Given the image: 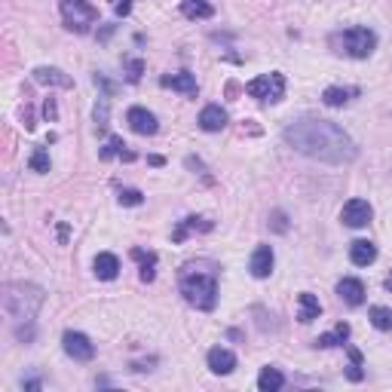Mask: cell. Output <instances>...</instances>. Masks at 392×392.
<instances>
[{"label": "cell", "mask_w": 392, "mask_h": 392, "mask_svg": "<svg viewBox=\"0 0 392 392\" xmlns=\"http://www.w3.org/2000/svg\"><path fill=\"white\" fill-rule=\"evenodd\" d=\"M347 337H349V325H347V322H340L331 334H319V337H316V347L331 349V347H340V343H347Z\"/></svg>", "instance_id": "7402d4cb"}, {"label": "cell", "mask_w": 392, "mask_h": 392, "mask_svg": "<svg viewBox=\"0 0 392 392\" xmlns=\"http://www.w3.org/2000/svg\"><path fill=\"white\" fill-rule=\"evenodd\" d=\"M319 316H322V303H319L316 294H310V291L298 294V319L300 322L310 325V322H316Z\"/></svg>", "instance_id": "5bb4252c"}, {"label": "cell", "mask_w": 392, "mask_h": 392, "mask_svg": "<svg viewBox=\"0 0 392 392\" xmlns=\"http://www.w3.org/2000/svg\"><path fill=\"white\" fill-rule=\"evenodd\" d=\"M337 294H340L343 303H349V307H362V303H365V285H362V279H353V276L340 279V282H337Z\"/></svg>", "instance_id": "30bf717a"}, {"label": "cell", "mask_w": 392, "mask_h": 392, "mask_svg": "<svg viewBox=\"0 0 392 392\" xmlns=\"http://www.w3.org/2000/svg\"><path fill=\"white\" fill-rule=\"evenodd\" d=\"M110 10H114L119 19H123V15L132 13V0H110Z\"/></svg>", "instance_id": "f546056e"}, {"label": "cell", "mask_w": 392, "mask_h": 392, "mask_svg": "<svg viewBox=\"0 0 392 392\" xmlns=\"http://www.w3.org/2000/svg\"><path fill=\"white\" fill-rule=\"evenodd\" d=\"M276 230H279V233L285 230V218H282V212H276Z\"/></svg>", "instance_id": "1f68e13d"}, {"label": "cell", "mask_w": 392, "mask_h": 392, "mask_svg": "<svg viewBox=\"0 0 392 392\" xmlns=\"http://www.w3.org/2000/svg\"><path fill=\"white\" fill-rule=\"evenodd\" d=\"M126 144L123 138H108L105 147H101V159H114V157H123V159H135L132 150H123Z\"/></svg>", "instance_id": "484cf974"}, {"label": "cell", "mask_w": 392, "mask_h": 392, "mask_svg": "<svg viewBox=\"0 0 392 392\" xmlns=\"http://www.w3.org/2000/svg\"><path fill=\"white\" fill-rule=\"evenodd\" d=\"M356 95H358V89H349V86H328L322 92V101L328 108H343V105H349Z\"/></svg>", "instance_id": "d6986e66"}, {"label": "cell", "mask_w": 392, "mask_h": 392, "mask_svg": "<svg viewBox=\"0 0 392 392\" xmlns=\"http://www.w3.org/2000/svg\"><path fill=\"white\" fill-rule=\"evenodd\" d=\"M245 92H249L252 99H258V101L276 105V101H282V95H285V77L279 74V71H273V74H261V77H254L252 83L245 86Z\"/></svg>", "instance_id": "8992f818"}, {"label": "cell", "mask_w": 392, "mask_h": 392, "mask_svg": "<svg viewBox=\"0 0 392 392\" xmlns=\"http://www.w3.org/2000/svg\"><path fill=\"white\" fill-rule=\"evenodd\" d=\"M61 343H65V353L74 358V362H92L95 347H92V340L86 337V334H80V331H65Z\"/></svg>", "instance_id": "52a82bcc"}, {"label": "cell", "mask_w": 392, "mask_h": 392, "mask_svg": "<svg viewBox=\"0 0 392 392\" xmlns=\"http://www.w3.org/2000/svg\"><path fill=\"white\" fill-rule=\"evenodd\" d=\"M368 319L377 331H392V310L389 307H371L368 310Z\"/></svg>", "instance_id": "d4e9b609"}, {"label": "cell", "mask_w": 392, "mask_h": 392, "mask_svg": "<svg viewBox=\"0 0 392 392\" xmlns=\"http://www.w3.org/2000/svg\"><path fill=\"white\" fill-rule=\"evenodd\" d=\"M273 249L270 245H258L252 254V263H249V270H252V276L254 279H267L270 273H273Z\"/></svg>", "instance_id": "8fae6325"}, {"label": "cell", "mask_w": 392, "mask_h": 392, "mask_svg": "<svg viewBox=\"0 0 392 392\" xmlns=\"http://www.w3.org/2000/svg\"><path fill=\"white\" fill-rule=\"evenodd\" d=\"M43 114H46V119H55V117H59V108H55V101H52V99H46Z\"/></svg>", "instance_id": "4dcf8cb0"}, {"label": "cell", "mask_w": 392, "mask_h": 392, "mask_svg": "<svg viewBox=\"0 0 392 392\" xmlns=\"http://www.w3.org/2000/svg\"><path fill=\"white\" fill-rule=\"evenodd\" d=\"M349 261H353L356 267H368V263L377 261V245L368 242V239H356V242L349 245Z\"/></svg>", "instance_id": "2e32d148"}, {"label": "cell", "mask_w": 392, "mask_h": 392, "mask_svg": "<svg viewBox=\"0 0 392 392\" xmlns=\"http://www.w3.org/2000/svg\"><path fill=\"white\" fill-rule=\"evenodd\" d=\"M285 386V374L279 371V368H263L258 374V389L261 392H276Z\"/></svg>", "instance_id": "44dd1931"}, {"label": "cell", "mask_w": 392, "mask_h": 392, "mask_svg": "<svg viewBox=\"0 0 392 392\" xmlns=\"http://www.w3.org/2000/svg\"><path fill=\"white\" fill-rule=\"evenodd\" d=\"M227 126V110L221 105H205L203 114H199V129L203 132H221Z\"/></svg>", "instance_id": "4fadbf2b"}, {"label": "cell", "mask_w": 392, "mask_h": 392, "mask_svg": "<svg viewBox=\"0 0 392 392\" xmlns=\"http://www.w3.org/2000/svg\"><path fill=\"white\" fill-rule=\"evenodd\" d=\"M178 288L184 300L196 310H215L218 303V263L215 261H187L178 270Z\"/></svg>", "instance_id": "7a4b0ae2"}, {"label": "cell", "mask_w": 392, "mask_h": 392, "mask_svg": "<svg viewBox=\"0 0 392 392\" xmlns=\"http://www.w3.org/2000/svg\"><path fill=\"white\" fill-rule=\"evenodd\" d=\"M31 74H34V80H37L40 86H61V89H71V86H74V80H71L65 71H59V68L40 65V68L31 71Z\"/></svg>", "instance_id": "7c38bea8"}, {"label": "cell", "mask_w": 392, "mask_h": 392, "mask_svg": "<svg viewBox=\"0 0 392 392\" xmlns=\"http://www.w3.org/2000/svg\"><path fill=\"white\" fill-rule=\"evenodd\" d=\"M282 135L288 147H294L298 154L319 159V163H328V166H347L358 157L356 141L337 123H331V119H316V117L291 119Z\"/></svg>", "instance_id": "6da1fadb"}, {"label": "cell", "mask_w": 392, "mask_h": 392, "mask_svg": "<svg viewBox=\"0 0 392 392\" xmlns=\"http://www.w3.org/2000/svg\"><path fill=\"white\" fill-rule=\"evenodd\" d=\"M43 307V288L31 282H10L3 288V310L15 322H34Z\"/></svg>", "instance_id": "3957f363"}, {"label": "cell", "mask_w": 392, "mask_h": 392, "mask_svg": "<svg viewBox=\"0 0 392 392\" xmlns=\"http://www.w3.org/2000/svg\"><path fill=\"white\" fill-rule=\"evenodd\" d=\"M371 205L365 203V199H349L347 205L340 209V221L347 224V227H353V230H358V227H365L368 221H371Z\"/></svg>", "instance_id": "ba28073f"}, {"label": "cell", "mask_w": 392, "mask_h": 392, "mask_svg": "<svg viewBox=\"0 0 392 392\" xmlns=\"http://www.w3.org/2000/svg\"><path fill=\"white\" fill-rule=\"evenodd\" d=\"M28 169H31V172H37V175L50 172V154H46V147H37L34 154L28 157Z\"/></svg>", "instance_id": "4316f807"}, {"label": "cell", "mask_w": 392, "mask_h": 392, "mask_svg": "<svg viewBox=\"0 0 392 392\" xmlns=\"http://www.w3.org/2000/svg\"><path fill=\"white\" fill-rule=\"evenodd\" d=\"M117 199H119V205H141L144 203V194H141V190H135V187H123Z\"/></svg>", "instance_id": "83f0119b"}, {"label": "cell", "mask_w": 392, "mask_h": 392, "mask_svg": "<svg viewBox=\"0 0 392 392\" xmlns=\"http://www.w3.org/2000/svg\"><path fill=\"white\" fill-rule=\"evenodd\" d=\"M331 46H334V52L349 55V59H368V55L377 50V34L371 28H347L331 37Z\"/></svg>", "instance_id": "277c9868"}, {"label": "cell", "mask_w": 392, "mask_h": 392, "mask_svg": "<svg viewBox=\"0 0 392 392\" xmlns=\"http://www.w3.org/2000/svg\"><path fill=\"white\" fill-rule=\"evenodd\" d=\"M61 19H65V25L71 31H77V34H86L95 22H99V10L89 3V0H61Z\"/></svg>", "instance_id": "5b68a950"}, {"label": "cell", "mask_w": 392, "mask_h": 392, "mask_svg": "<svg viewBox=\"0 0 392 392\" xmlns=\"http://www.w3.org/2000/svg\"><path fill=\"white\" fill-rule=\"evenodd\" d=\"M92 270H95V276L99 279L110 282V279H117V273H119V258L117 254H110V252H101V254H95Z\"/></svg>", "instance_id": "9a60e30c"}, {"label": "cell", "mask_w": 392, "mask_h": 392, "mask_svg": "<svg viewBox=\"0 0 392 392\" xmlns=\"http://www.w3.org/2000/svg\"><path fill=\"white\" fill-rule=\"evenodd\" d=\"M386 288H389V291H392V273L386 276Z\"/></svg>", "instance_id": "d6a6232c"}, {"label": "cell", "mask_w": 392, "mask_h": 392, "mask_svg": "<svg viewBox=\"0 0 392 392\" xmlns=\"http://www.w3.org/2000/svg\"><path fill=\"white\" fill-rule=\"evenodd\" d=\"M126 71H129V74H126V80H129V83H138L144 65H141L138 59H132V61H126Z\"/></svg>", "instance_id": "f1b7e54d"}, {"label": "cell", "mask_w": 392, "mask_h": 392, "mask_svg": "<svg viewBox=\"0 0 392 392\" xmlns=\"http://www.w3.org/2000/svg\"><path fill=\"white\" fill-rule=\"evenodd\" d=\"M209 368H212V374H230L236 368V356L224 347H215V349H209Z\"/></svg>", "instance_id": "ac0fdd59"}, {"label": "cell", "mask_w": 392, "mask_h": 392, "mask_svg": "<svg viewBox=\"0 0 392 392\" xmlns=\"http://www.w3.org/2000/svg\"><path fill=\"white\" fill-rule=\"evenodd\" d=\"M126 123H129L132 132H138V135H157L159 132L157 117L150 114L147 108H129L126 110Z\"/></svg>", "instance_id": "9c48e42d"}, {"label": "cell", "mask_w": 392, "mask_h": 392, "mask_svg": "<svg viewBox=\"0 0 392 392\" xmlns=\"http://www.w3.org/2000/svg\"><path fill=\"white\" fill-rule=\"evenodd\" d=\"M181 13L187 15V19H212V3H205V0H181Z\"/></svg>", "instance_id": "603a6c76"}, {"label": "cell", "mask_w": 392, "mask_h": 392, "mask_svg": "<svg viewBox=\"0 0 392 392\" xmlns=\"http://www.w3.org/2000/svg\"><path fill=\"white\" fill-rule=\"evenodd\" d=\"M190 230H212V221H205V218H184L178 224V230H175V242H184V236L190 233Z\"/></svg>", "instance_id": "cb8c5ba5"}, {"label": "cell", "mask_w": 392, "mask_h": 392, "mask_svg": "<svg viewBox=\"0 0 392 392\" xmlns=\"http://www.w3.org/2000/svg\"><path fill=\"white\" fill-rule=\"evenodd\" d=\"M159 83H163L166 89H175V92H184V95H196V77L187 74V71H181V74H166Z\"/></svg>", "instance_id": "e0dca14e"}, {"label": "cell", "mask_w": 392, "mask_h": 392, "mask_svg": "<svg viewBox=\"0 0 392 392\" xmlns=\"http://www.w3.org/2000/svg\"><path fill=\"white\" fill-rule=\"evenodd\" d=\"M132 258L138 261V276L144 279V282H154L157 276V254L154 252H144V249H132Z\"/></svg>", "instance_id": "ffe728a7"}]
</instances>
